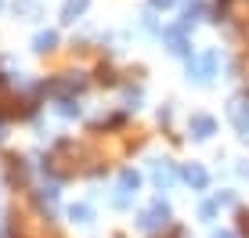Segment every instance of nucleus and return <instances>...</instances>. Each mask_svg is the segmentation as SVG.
I'll return each instance as SVG.
<instances>
[{"label":"nucleus","instance_id":"f257e3e1","mask_svg":"<svg viewBox=\"0 0 249 238\" xmlns=\"http://www.w3.org/2000/svg\"><path fill=\"white\" fill-rule=\"evenodd\" d=\"M166 220H170V206L162 199L152 202V209H144L141 217H137V227H141L144 235H156L159 227H166Z\"/></svg>","mask_w":249,"mask_h":238},{"label":"nucleus","instance_id":"f03ea898","mask_svg":"<svg viewBox=\"0 0 249 238\" xmlns=\"http://www.w3.org/2000/svg\"><path fill=\"white\" fill-rule=\"evenodd\" d=\"M213 72H217V51H206L199 58H188V80L206 83Z\"/></svg>","mask_w":249,"mask_h":238},{"label":"nucleus","instance_id":"7ed1b4c3","mask_svg":"<svg viewBox=\"0 0 249 238\" xmlns=\"http://www.w3.org/2000/svg\"><path fill=\"white\" fill-rule=\"evenodd\" d=\"M228 119L235 123V130L249 137V94H235L228 101Z\"/></svg>","mask_w":249,"mask_h":238},{"label":"nucleus","instance_id":"20e7f679","mask_svg":"<svg viewBox=\"0 0 249 238\" xmlns=\"http://www.w3.org/2000/svg\"><path fill=\"white\" fill-rule=\"evenodd\" d=\"M137 184H141V177H137V170H123V173H119V184H116V195H112V206H119V209H123L126 202L134 199Z\"/></svg>","mask_w":249,"mask_h":238},{"label":"nucleus","instance_id":"39448f33","mask_svg":"<svg viewBox=\"0 0 249 238\" xmlns=\"http://www.w3.org/2000/svg\"><path fill=\"white\" fill-rule=\"evenodd\" d=\"M188 134H192L195 141L213 137V134H217V119H213V116H206V112H195L192 119H188Z\"/></svg>","mask_w":249,"mask_h":238},{"label":"nucleus","instance_id":"423d86ee","mask_svg":"<svg viewBox=\"0 0 249 238\" xmlns=\"http://www.w3.org/2000/svg\"><path fill=\"white\" fill-rule=\"evenodd\" d=\"M174 177H177V170H174L170 159H156V163H152V181H156L159 188H170V184H174Z\"/></svg>","mask_w":249,"mask_h":238},{"label":"nucleus","instance_id":"0eeeda50","mask_svg":"<svg viewBox=\"0 0 249 238\" xmlns=\"http://www.w3.org/2000/svg\"><path fill=\"white\" fill-rule=\"evenodd\" d=\"M181 177H184V181H188V184H192V188H195V191H202V188H206V184H210V173H206V170H202L199 163H188V166L181 170Z\"/></svg>","mask_w":249,"mask_h":238},{"label":"nucleus","instance_id":"6e6552de","mask_svg":"<svg viewBox=\"0 0 249 238\" xmlns=\"http://www.w3.org/2000/svg\"><path fill=\"white\" fill-rule=\"evenodd\" d=\"M162 36H166V44H170L174 54H188V40H184V29H181V25H177V29H166Z\"/></svg>","mask_w":249,"mask_h":238},{"label":"nucleus","instance_id":"1a4fd4ad","mask_svg":"<svg viewBox=\"0 0 249 238\" xmlns=\"http://www.w3.org/2000/svg\"><path fill=\"white\" fill-rule=\"evenodd\" d=\"M87 4H90V0H65V7H62V22H76L83 11H87Z\"/></svg>","mask_w":249,"mask_h":238},{"label":"nucleus","instance_id":"9d476101","mask_svg":"<svg viewBox=\"0 0 249 238\" xmlns=\"http://www.w3.org/2000/svg\"><path fill=\"white\" fill-rule=\"evenodd\" d=\"M58 44V33H36V36H33V51H40V54H44V51H51V47H54Z\"/></svg>","mask_w":249,"mask_h":238},{"label":"nucleus","instance_id":"9b49d317","mask_svg":"<svg viewBox=\"0 0 249 238\" xmlns=\"http://www.w3.org/2000/svg\"><path fill=\"white\" fill-rule=\"evenodd\" d=\"M202 15H206V7H202V4H188V7H184V18H181V29H192V25L199 22Z\"/></svg>","mask_w":249,"mask_h":238},{"label":"nucleus","instance_id":"f8f14e48","mask_svg":"<svg viewBox=\"0 0 249 238\" xmlns=\"http://www.w3.org/2000/svg\"><path fill=\"white\" fill-rule=\"evenodd\" d=\"M69 217H72L76 224H87V220H90V206H72V209H69Z\"/></svg>","mask_w":249,"mask_h":238},{"label":"nucleus","instance_id":"ddd939ff","mask_svg":"<svg viewBox=\"0 0 249 238\" xmlns=\"http://www.w3.org/2000/svg\"><path fill=\"white\" fill-rule=\"evenodd\" d=\"M54 202H58V191H54V188H44V191H40V206H47V213L54 209Z\"/></svg>","mask_w":249,"mask_h":238},{"label":"nucleus","instance_id":"4468645a","mask_svg":"<svg viewBox=\"0 0 249 238\" xmlns=\"http://www.w3.org/2000/svg\"><path fill=\"white\" fill-rule=\"evenodd\" d=\"M213 213H217V202H202V206H199V217L202 220H210Z\"/></svg>","mask_w":249,"mask_h":238},{"label":"nucleus","instance_id":"2eb2a0df","mask_svg":"<svg viewBox=\"0 0 249 238\" xmlns=\"http://www.w3.org/2000/svg\"><path fill=\"white\" fill-rule=\"evenodd\" d=\"M58 108H62V116H80V105H72V101H62V105H58Z\"/></svg>","mask_w":249,"mask_h":238},{"label":"nucleus","instance_id":"dca6fc26","mask_svg":"<svg viewBox=\"0 0 249 238\" xmlns=\"http://www.w3.org/2000/svg\"><path fill=\"white\" fill-rule=\"evenodd\" d=\"M213 238H235L231 231H213Z\"/></svg>","mask_w":249,"mask_h":238},{"label":"nucleus","instance_id":"f3484780","mask_svg":"<svg viewBox=\"0 0 249 238\" xmlns=\"http://www.w3.org/2000/svg\"><path fill=\"white\" fill-rule=\"evenodd\" d=\"M152 4H156V7H170L174 0H152Z\"/></svg>","mask_w":249,"mask_h":238},{"label":"nucleus","instance_id":"a211bd4d","mask_svg":"<svg viewBox=\"0 0 249 238\" xmlns=\"http://www.w3.org/2000/svg\"><path fill=\"white\" fill-rule=\"evenodd\" d=\"M242 177H249V166H242Z\"/></svg>","mask_w":249,"mask_h":238},{"label":"nucleus","instance_id":"6ab92c4d","mask_svg":"<svg viewBox=\"0 0 249 238\" xmlns=\"http://www.w3.org/2000/svg\"><path fill=\"white\" fill-rule=\"evenodd\" d=\"M0 141H4V126H0Z\"/></svg>","mask_w":249,"mask_h":238},{"label":"nucleus","instance_id":"aec40b11","mask_svg":"<svg viewBox=\"0 0 249 238\" xmlns=\"http://www.w3.org/2000/svg\"><path fill=\"white\" fill-rule=\"evenodd\" d=\"M0 4H4V0H0Z\"/></svg>","mask_w":249,"mask_h":238}]
</instances>
